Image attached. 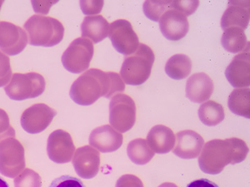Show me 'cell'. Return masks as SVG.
<instances>
[{
    "mask_svg": "<svg viewBox=\"0 0 250 187\" xmlns=\"http://www.w3.org/2000/svg\"><path fill=\"white\" fill-rule=\"evenodd\" d=\"M125 90V82L120 74L91 68L74 81L70 96L79 105L89 106L101 96L110 98L114 94H122Z\"/></svg>",
    "mask_w": 250,
    "mask_h": 187,
    "instance_id": "6da1fadb",
    "label": "cell"
},
{
    "mask_svg": "<svg viewBox=\"0 0 250 187\" xmlns=\"http://www.w3.org/2000/svg\"><path fill=\"white\" fill-rule=\"evenodd\" d=\"M249 148L245 141L231 137L228 139H215L204 145L199 155V165L204 172L216 175L229 164H237L245 161Z\"/></svg>",
    "mask_w": 250,
    "mask_h": 187,
    "instance_id": "7a4b0ae2",
    "label": "cell"
},
{
    "mask_svg": "<svg viewBox=\"0 0 250 187\" xmlns=\"http://www.w3.org/2000/svg\"><path fill=\"white\" fill-rule=\"evenodd\" d=\"M23 28L31 45L53 47L62 41L64 27L60 20L49 16L34 15L26 21Z\"/></svg>",
    "mask_w": 250,
    "mask_h": 187,
    "instance_id": "3957f363",
    "label": "cell"
},
{
    "mask_svg": "<svg viewBox=\"0 0 250 187\" xmlns=\"http://www.w3.org/2000/svg\"><path fill=\"white\" fill-rule=\"evenodd\" d=\"M154 60L155 55L152 48L140 43L136 51L123 62L120 77L129 85H141L150 77Z\"/></svg>",
    "mask_w": 250,
    "mask_h": 187,
    "instance_id": "277c9868",
    "label": "cell"
},
{
    "mask_svg": "<svg viewBox=\"0 0 250 187\" xmlns=\"http://www.w3.org/2000/svg\"><path fill=\"white\" fill-rule=\"evenodd\" d=\"M45 88V79L39 73H16L4 89L9 98L23 101L40 96L43 94Z\"/></svg>",
    "mask_w": 250,
    "mask_h": 187,
    "instance_id": "5b68a950",
    "label": "cell"
},
{
    "mask_svg": "<svg viewBox=\"0 0 250 187\" xmlns=\"http://www.w3.org/2000/svg\"><path fill=\"white\" fill-rule=\"evenodd\" d=\"M137 108L134 100L127 94H119L112 97L109 104V122L119 132H126L136 122Z\"/></svg>",
    "mask_w": 250,
    "mask_h": 187,
    "instance_id": "8992f818",
    "label": "cell"
},
{
    "mask_svg": "<svg viewBox=\"0 0 250 187\" xmlns=\"http://www.w3.org/2000/svg\"><path fill=\"white\" fill-rule=\"evenodd\" d=\"M25 150L23 144L11 137L0 143V173L14 178L25 168Z\"/></svg>",
    "mask_w": 250,
    "mask_h": 187,
    "instance_id": "52a82bcc",
    "label": "cell"
},
{
    "mask_svg": "<svg viewBox=\"0 0 250 187\" xmlns=\"http://www.w3.org/2000/svg\"><path fill=\"white\" fill-rule=\"evenodd\" d=\"M94 54V44L85 37H78L68 46L62 56L64 68L73 74L87 70Z\"/></svg>",
    "mask_w": 250,
    "mask_h": 187,
    "instance_id": "ba28073f",
    "label": "cell"
},
{
    "mask_svg": "<svg viewBox=\"0 0 250 187\" xmlns=\"http://www.w3.org/2000/svg\"><path fill=\"white\" fill-rule=\"evenodd\" d=\"M108 36L117 51L125 56H129L140 46V39L130 22L118 19L109 25Z\"/></svg>",
    "mask_w": 250,
    "mask_h": 187,
    "instance_id": "9c48e42d",
    "label": "cell"
},
{
    "mask_svg": "<svg viewBox=\"0 0 250 187\" xmlns=\"http://www.w3.org/2000/svg\"><path fill=\"white\" fill-rule=\"evenodd\" d=\"M56 111L44 103H37L26 109L21 116V126L29 134H38L51 124Z\"/></svg>",
    "mask_w": 250,
    "mask_h": 187,
    "instance_id": "30bf717a",
    "label": "cell"
},
{
    "mask_svg": "<svg viewBox=\"0 0 250 187\" xmlns=\"http://www.w3.org/2000/svg\"><path fill=\"white\" fill-rule=\"evenodd\" d=\"M29 42L26 32L15 23L0 22V49L10 56L20 54Z\"/></svg>",
    "mask_w": 250,
    "mask_h": 187,
    "instance_id": "8fae6325",
    "label": "cell"
},
{
    "mask_svg": "<svg viewBox=\"0 0 250 187\" xmlns=\"http://www.w3.org/2000/svg\"><path fill=\"white\" fill-rule=\"evenodd\" d=\"M48 157L59 164L71 161L75 145L71 135L64 130H56L50 134L47 144Z\"/></svg>",
    "mask_w": 250,
    "mask_h": 187,
    "instance_id": "7c38bea8",
    "label": "cell"
},
{
    "mask_svg": "<svg viewBox=\"0 0 250 187\" xmlns=\"http://www.w3.org/2000/svg\"><path fill=\"white\" fill-rule=\"evenodd\" d=\"M73 165L75 171L81 178H94L100 171L101 165L100 152L89 146H83L74 153Z\"/></svg>",
    "mask_w": 250,
    "mask_h": 187,
    "instance_id": "4fadbf2b",
    "label": "cell"
},
{
    "mask_svg": "<svg viewBox=\"0 0 250 187\" xmlns=\"http://www.w3.org/2000/svg\"><path fill=\"white\" fill-rule=\"evenodd\" d=\"M159 28L166 38L171 41H179L187 35L189 23L187 17L182 13L168 9L159 19Z\"/></svg>",
    "mask_w": 250,
    "mask_h": 187,
    "instance_id": "5bb4252c",
    "label": "cell"
},
{
    "mask_svg": "<svg viewBox=\"0 0 250 187\" xmlns=\"http://www.w3.org/2000/svg\"><path fill=\"white\" fill-rule=\"evenodd\" d=\"M228 81L234 88H245L250 84V46L236 55L225 71Z\"/></svg>",
    "mask_w": 250,
    "mask_h": 187,
    "instance_id": "9a60e30c",
    "label": "cell"
},
{
    "mask_svg": "<svg viewBox=\"0 0 250 187\" xmlns=\"http://www.w3.org/2000/svg\"><path fill=\"white\" fill-rule=\"evenodd\" d=\"M173 153L180 158L189 160L200 155L205 140L195 131L184 130L177 133Z\"/></svg>",
    "mask_w": 250,
    "mask_h": 187,
    "instance_id": "2e32d148",
    "label": "cell"
},
{
    "mask_svg": "<svg viewBox=\"0 0 250 187\" xmlns=\"http://www.w3.org/2000/svg\"><path fill=\"white\" fill-rule=\"evenodd\" d=\"M124 142L122 134L112 128L110 125H104L94 129L89 136V144L92 148L101 152H113L120 149Z\"/></svg>",
    "mask_w": 250,
    "mask_h": 187,
    "instance_id": "e0dca14e",
    "label": "cell"
},
{
    "mask_svg": "<svg viewBox=\"0 0 250 187\" xmlns=\"http://www.w3.org/2000/svg\"><path fill=\"white\" fill-rule=\"evenodd\" d=\"M214 91L213 80L205 73L191 75L186 82V96L191 102L201 103L210 98Z\"/></svg>",
    "mask_w": 250,
    "mask_h": 187,
    "instance_id": "ac0fdd59",
    "label": "cell"
},
{
    "mask_svg": "<svg viewBox=\"0 0 250 187\" xmlns=\"http://www.w3.org/2000/svg\"><path fill=\"white\" fill-rule=\"evenodd\" d=\"M250 12L249 1H230L221 19L222 29L232 27L247 29L250 23Z\"/></svg>",
    "mask_w": 250,
    "mask_h": 187,
    "instance_id": "d6986e66",
    "label": "cell"
},
{
    "mask_svg": "<svg viewBox=\"0 0 250 187\" xmlns=\"http://www.w3.org/2000/svg\"><path fill=\"white\" fill-rule=\"evenodd\" d=\"M146 141L154 152L167 154L174 148L176 137L170 128L164 125H157L151 128Z\"/></svg>",
    "mask_w": 250,
    "mask_h": 187,
    "instance_id": "ffe728a7",
    "label": "cell"
},
{
    "mask_svg": "<svg viewBox=\"0 0 250 187\" xmlns=\"http://www.w3.org/2000/svg\"><path fill=\"white\" fill-rule=\"evenodd\" d=\"M109 23L102 15L87 16L81 26L83 37L91 40L92 43H98L108 36Z\"/></svg>",
    "mask_w": 250,
    "mask_h": 187,
    "instance_id": "44dd1931",
    "label": "cell"
},
{
    "mask_svg": "<svg viewBox=\"0 0 250 187\" xmlns=\"http://www.w3.org/2000/svg\"><path fill=\"white\" fill-rule=\"evenodd\" d=\"M192 61L185 54H175L169 58L165 65V72L168 77L175 80L185 79L190 74Z\"/></svg>",
    "mask_w": 250,
    "mask_h": 187,
    "instance_id": "7402d4cb",
    "label": "cell"
},
{
    "mask_svg": "<svg viewBox=\"0 0 250 187\" xmlns=\"http://www.w3.org/2000/svg\"><path fill=\"white\" fill-rule=\"evenodd\" d=\"M221 43L225 50L233 54L244 51L250 46L245 30L235 27L225 29Z\"/></svg>",
    "mask_w": 250,
    "mask_h": 187,
    "instance_id": "603a6c76",
    "label": "cell"
},
{
    "mask_svg": "<svg viewBox=\"0 0 250 187\" xmlns=\"http://www.w3.org/2000/svg\"><path fill=\"white\" fill-rule=\"evenodd\" d=\"M250 88H236L229 97V108L238 116L250 117Z\"/></svg>",
    "mask_w": 250,
    "mask_h": 187,
    "instance_id": "cb8c5ba5",
    "label": "cell"
},
{
    "mask_svg": "<svg viewBox=\"0 0 250 187\" xmlns=\"http://www.w3.org/2000/svg\"><path fill=\"white\" fill-rule=\"evenodd\" d=\"M225 109L219 102L210 100L200 106L199 116L200 121L208 127H214L225 119Z\"/></svg>",
    "mask_w": 250,
    "mask_h": 187,
    "instance_id": "d4e9b609",
    "label": "cell"
},
{
    "mask_svg": "<svg viewBox=\"0 0 250 187\" xmlns=\"http://www.w3.org/2000/svg\"><path fill=\"white\" fill-rule=\"evenodd\" d=\"M127 154L131 161L137 165L148 164L154 156V151L144 138L131 141L127 148Z\"/></svg>",
    "mask_w": 250,
    "mask_h": 187,
    "instance_id": "484cf974",
    "label": "cell"
},
{
    "mask_svg": "<svg viewBox=\"0 0 250 187\" xmlns=\"http://www.w3.org/2000/svg\"><path fill=\"white\" fill-rule=\"evenodd\" d=\"M170 3L171 1H146L144 3V12L149 19L159 21L169 8Z\"/></svg>",
    "mask_w": 250,
    "mask_h": 187,
    "instance_id": "4316f807",
    "label": "cell"
},
{
    "mask_svg": "<svg viewBox=\"0 0 250 187\" xmlns=\"http://www.w3.org/2000/svg\"><path fill=\"white\" fill-rule=\"evenodd\" d=\"M15 187H41V176L35 170L27 168L15 178Z\"/></svg>",
    "mask_w": 250,
    "mask_h": 187,
    "instance_id": "83f0119b",
    "label": "cell"
},
{
    "mask_svg": "<svg viewBox=\"0 0 250 187\" xmlns=\"http://www.w3.org/2000/svg\"><path fill=\"white\" fill-rule=\"evenodd\" d=\"M12 74L13 72L9 56L0 51V88L4 87L10 82Z\"/></svg>",
    "mask_w": 250,
    "mask_h": 187,
    "instance_id": "f1b7e54d",
    "label": "cell"
},
{
    "mask_svg": "<svg viewBox=\"0 0 250 187\" xmlns=\"http://www.w3.org/2000/svg\"><path fill=\"white\" fill-rule=\"evenodd\" d=\"M11 137H15V130L10 124L8 113L0 108V143Z\"/></svg>",
    "mask_w": 250,
    "mask_h": 187,
    "instance_id": "f546056e",
    "label": "cell"
},
{
    "mask_svg": "<svg viewBox=\"0 0 250 187\" xmlns=\"http://www.w3.org/2000/svg\"><path fill=\"white\" fill-rule=\"evenodd\" d=\"M199 5V1H171L169 8L182 13L186 17L196 11Z\"/></svg>",
    "mask_w": 250,
    "mask_h": 187,
    "instance_id": "4dcf8cb0",
    "label": "cell"
},
{
    "mask_svg": "<svg viewBox=\"0 0 250 187\" xmlns=\"http://www.w3.org/2000/svg\"><path fill=\"white\" fill-rule=\"evenodd\" d=\"M49 187H85L79 179L70 176H60L52 182Z\"/></svg>",
    "mask_w": 250,
    "mask_h": 187,
    "instance_id": "1f68e13d",
    "label": "cell"
},
{
    "mask_svg": "<svg viewBox=\"0 0 250 187\" xmlns=\"http://www.w3.org/2000/svg\"><path fill=\"white\" fill-rule=\"evenodd\" d=\"M116 187H145V186L140 177L132 174H127L118 180Z\"/></svg>",
    "mask_w": 250,
    "mask_h": 187,
    "instance_id": "d6a6232c",
    "label": "cell"
},
{
    "mask_svg": "<svg viewBox=\"0 0 250 187\" xmlns=\"http://www.w3.org/2000/svg\"><path fill=\"white\" fill-rule=\"evenodd\" d=\"M104 1H81L80 6L85 15H97L102 11Z\"/></svg>",
    "mask_w": 250,
    "mask_h": 187,
    "instance_id": "836d02e7",
    "label": "cell"
},
{
    "mask_svg": "<svg viewBox=\"0 0 250 187\" xmlns=\"http://www.w3.org/2000/svg\"><path fill=\"white\" fill-rule=\"evenodd\" d=\"M187 187H219L214 182L208 181L207 179H200L191 182Z\"/></svg>",
    "mask_w": 250,
    "mask_h": 187,
    "instance_id": "e575fe53",
    "label": "cell"
},
{
    "mask_svg": "<svg viewBox=\"0 0 250 187\" xmlns=\"http://www.w3.org/2000/svg\"><path fill=\"white\" fill-rule=\"evenodd\" d=\"M159 187H179L176 184L172 183V182H165L163 184L160 185Z\"/></svg>",
    "mask_w": 250,
    "mask_h": 187,
    "instance_id": "d590c367",
    "label": "cell"
},
{
    "mask_svg": "<svg viewBox=\"0 0 250 187\" xmlns=\"http://www.w3.org/2000/svg\"><path fill=\"white\" fill-rule=\"evenodd\" d=\"M0 187H9L8 183L3 180L2 178H0Z\"/></svg>",
    "mask_w": 250,
    "mask_h": 187,
    "instance_id": "8d00e7d4",
    "label": "cell"
},
{
    "mask_svg": "<svg viewBox=\"0 0 250 187\" xmlns=\"http://www.w3.org/2000/svg\"><path fill=\"white\" fill-rule=\"evenodd\" d=\"M3 1H0V10H1V7H2V5H3Z\"/></svg>",
    "mask_w": 250,
    "mask_h": 187,
    "instance_id": "74e56055",
    "label": "cell"
}]
</instances>
